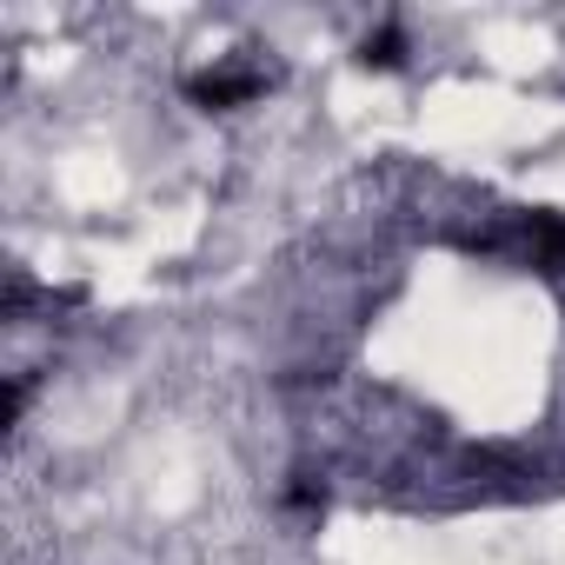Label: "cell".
<instances>
[{
    "mask_svg": "<svg viewBox=\"0 0 565 565\" xmlns=\"http://www.w3.org/2000/svg\"><path fill=\"white\" fill-rule=\"evenodd\" d=\"M266 94V74L253 67H206V74H186V100L193 107H246Z\"/></svg>",
    "mask_w": 565,
    "mask_h": 565,
    "instance_id": "1",
    "label": "cell"
},
{
    "mask_svg": "<svg viewBox=\"0 0 565 565\" xmlns=\"http://www.w3.org/2000/svg\"><path fill=\"white\" fill-rule=\"evenodd\" d=\"M360 61H366V67H380V74H393V67H406V34H399V28H380V34H366V47H360Z\"/></svg>",
    "mask_w": 565,
    "mask_h": 565,
    "instance_id": "2",
    "label": "cell"
}]
</instances>
